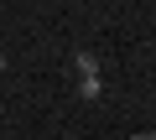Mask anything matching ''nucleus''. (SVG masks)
I'll list each match as a JSON object with an SVG mask.
<instances>
[{
	"mask_svg": "<svg viewBox=\"0 0 156 140\" xmlns=\"http://www.w3.org/2000/svg\"><path fill=\"white\" fill-rule=\"evenodd\" d=\"M73 73H78V94H83V99H99V94H104L99 57H94V52H73Z\"/></svg>",
	"mask_w": 156,
	"mask_h": 140,
	"instance_id": "f257e3e1",
	"label": "nucleus"
},
{
	"mask_svg": "<svg viewBox=\"0 0 156 140\" xmlns=\"http://www.w3.org/2000/svg\"><path fill=\"white\" fill-rule=\"evenodd\" d=\"M130 140H156V130H140V135H130Z\"/></svg>",
	"mask_w": 156,
	"mask_h": 140,
	"instance_id": "f03ea898",
	"label": "nucleus"
},
{
	"mask_svg": "<svg viewBox=\"0 0 156 140\" xmlns=\"http://www.w3.org/2000/svg\"><path fill=\"white\" fill-rule=\"evenodd\" d=\"M0 73H5V52H0Z\"/></svg>",
	"mask_w": 156,
	"mask_h": 140,
	"instance_id": "7ed1b4c3",
	"label": "nucleus"
}]
</instances>
